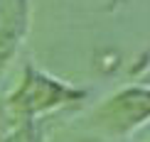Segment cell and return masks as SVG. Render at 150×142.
I'll use <instances>...</instances> for the list:
<instances>
[{
    "label": "cell",
    "mask_w": 150,
    "mask_h": 142,
    "mask_svg": "<svg viewBox=\"0 0 150 142\" xmlns=\"http://www.w3.org/2000/svg\"><path fill=\"white\" fill-rule=\"evenodd\" d=\"M113 110H116V118H121L123 125L138 122L143 115L150 113V93L148 91H130L113 103Z\"/></svg>",
    "instance_id": "cell-1"
}]
</instances>
